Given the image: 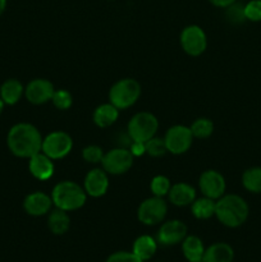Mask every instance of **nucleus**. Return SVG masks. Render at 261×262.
Segmentation results:
<instances>
[{"instance_id": "8", "label": "nucleus", "mask_w": 261, "mask_h": 262, "mask_svg": "<svg viewBox=\"0 0 261 262\" xmlns=\"http://www.w3.org/2000/svg\"><path fill=\"white\" fill-rule=\"evenodd\" d=\"M133 159L135 158L130 154L129 148L115 147L104 154L101 165L102 169L110 176H120L132 168Z\"/></svg>"}, {"instance_id": "23", "label": "nucleus", "mask_w": 261, "mask_h": 262, "mask_svg": "<svg viewBox=\"0 0 261 262\" xmlns=\"http://www.w3.org/2000/svg\"><path fill=\"white\" fill-rule=\"evenodd\" d=\"M48 227L50 232L55 235L66 234L71 227V217L68 212L64 210L55 209L49 214L48 217Z\"/></svg>"}, {"instance_id": "25", "label": "nucleus", "mask_w": 261, "mask_h": 262, "mask_svg": "<svg viewBox=\"0 0 261 262\" xmlns=\"http://www.w3.org/2000/svg\"><path fill=\"white\" fill-rule=\"evenodd\" d=\"M242 184L251 193H261V168L253 166L247 169L242 176Z\"/></svg>"}, {"instance_id": "16", "label": "nucleus", "mask_w": 261, "mask_h": 262, "mask_svg": "<svg viewBox=\"0 0 261 262\" xmlns=\"http://www.w3.org/2000/svg\"><path fill=\"white\" fill-rule=\"evenodd\" d=\"M28 170L33 178L38 179V181H49L54 176L55 165H54L53 159H50L42 151H40V152L30 158Z\"/></svg>"}, {"instance_id": "32", "label": "nucleus", "mask_w": 261, "mask_h": 262, "mask_svg": "<svg viewBox=\"0 0 261 262\" xmlns=\"http://www.w3.org/2000/svg\"><path fill=\"white\" fill-rule=\"evenodd\" d=\"M246 19L251 22L261 20V0H251L245 5Z\"/></svg>"}, {"instance_id": "24", "label": "nucleus", "mask_w": 261, "mask_h": 262, "mask_svg": "<svg viewBox=\"0 0 261 262\" xmlns=\"http://www.w3.org/2000/svg\"><path fill=\"white\" fill-rule=\"evenodd\" d=\"M215 204L216 201L209 197L196 199L191 205V212L196 219L207 220L215 215Z\"/></svg>"}, {"instance_id": "31", "label": "nucleus", "mask_w": 261, "mask_h": 262, "mask_svg": "<svg viewBox=\"0 0 261 262\" xmlns=\"http://www.w3.org/2000/svg\"><path fill=\"white\" fill-rule=\"evenodd\" d=\"M82 158L89 164H101L104 151L97 145H89L82 150Z\"/></svg>"}, {"instance_id": "12", "label": "nucleus", "mask_w": 261, "mask_h": 262, "mask_svg": "<svg viewBox=\"0 0 261 262\" xmlns=\"http://www.w3.org/2000/svg\"><path fill=\"white\" fill-rule=\"evenodd\" d=\"M55 89L49 79L35 78L25 87V96L33 105H42L51 101Z\"/></svg>"}, {"instance_id": "17", "label": "nucleus", "mask_w": 261, "mask_h": 262, "mask_svg": "<svg viewBox=\"0 0 261 262\" xmlns=\"http://www.w3.org/2000/svg\"><path fill=\"white\" fill-rule=\"evenodd\" d=\"M169 201L178 207H184L192 205V202L196 200V189L188 183L179 182L170 187V191L168 193Z\"/></svg>"}, {"instance_id": "29", "label": "nucleus", "mask_w": 261, "mask_h": 262, "mask_svg": "<svg viewBox=\"0 0 261 262\" xmlns=\"http://www.w3.org/2000/svg\"><path fill=\"white\" fill-rule=\"evenodd\" d=\"M51 102L58 110H68L73 104V97L71 92L67 90H55L51 97Z\"/></svg>"}, {"instance_id": "9", "label": "nucleus", "mask_w": 261, "mask_h": 262, "mask_svg": "<svg viewBox=\"0 0 261 262\" xmlns=\"http://www.w3.org/2000/svg\"><path fill=\"white\" fill-rule=\"evenodd\" d=\"M164 142H165L168 152L173 154V155H182L191 148L193 136H192L189 127L177 124L166 130L165 136H164Z\"/></svg>"}, {"instance_id": "3", "label": "nucleus", "mask_w": 261, "mask_h": 262, "mask_svg": "<svg viewBox=\"0 0 261 262\" xmlns=\"http://www.w3.org/2000/svg\"><path fill=\"white\" fill-rule=\"evenodd\" d=\"M50 196L54 206L67 212L81 209L87 201V193L83 187L73 181L59 182L54 186Z\"/></svg>"}, {"instance_id": "4", "label": "nucleus", "mask_w": 261, "mask_h": 262, "mask_svg": "<svg viewBox=\"0 0 261 262\" xmlns=\"http://www.w3.org/2000/svg\"><path fill=\"white\" fill-rule=\"evenodd\" d=\"M141 84L137 79L123 78L115 82L109 91V102L119 110L133 106L141 96Z\"/></svg>"}, {"instance_id": "6", "label": "nucleus", "mask_w": 261, "mask_h": 262, "mask_svg": "<svg viewBox=\"0 0 261 262\" xmlns=\"http://www.w3.org/2000/svg\"><path fill=\"white\" fill-rule=\"evenodd\" d=\"M166 214H168V205L163 197L158 196L143 200L137 209L138 222L148 227L160 224L161 222H164Z\"/></svg>"}, {"instance_id": "37", "label": "nucleus", "mask_w": 261, "mask_h": 262, "mask_svg": "<svg viewBox=\"0 0 261 262\" xmlns=\"http://www.w3.org/2000/svg\"><path fill=\"white\" fill-rule=\"evenodd\" d=\"M4 102H3V100H2V97H0V114H2V112H3V109H4Z\"/></svg>"}, {"instance_id": "30", "label": "nucleus", "mask_w": 261, "mask_h": 262, "mask_svg": "<svg viewBox=\"0 0 261 262\" xmlns=\"http://www.w3.org/2000/svg\"><path fill=\"white\" fill-rule=\"evenodd\" d=\"M145 145L146 154L150 155L151 158H161V156H164L168 152L165 142H164V138H159L155 136L151 140H148L147 142H145Z\"/></svg>"}, {"instance_id": "10", "label": "nucleus", "mask_w": 261, "mask_h": 262, "mask_svg": "<svg viewBox=\"0 0 261 262\" xmlns=\"http://www.w3.org/2000/svg\"><path fill=\"white\" fill-rule=\"evenodd\" d=\"M181 45L184 53L191 56H199L207 48V37L205 31L197 25H189L181 33Z\"/></svg>"}, {"instance_id": "35", "label": "nucleus", "mask_w": 261, "mask_h": 262, "mask_svg": "<svg viewBox=\"0 0 261 262\" xmlns=\"http://www.w3.org/2000/svg\"><path fill=\"white\" fill-rule=\"evenodd\" d=\"M209 2L217 8H227L232 5L233 3L237 2V0H209Z\"/></svg>"}, {"instance_id": "27", "label": "nucleus", "mask_w": 261, "mask_h": 262, "mask_svg": "<svg viewBox=\"0 0 261 262\" xmlns=\"http://www.w3.org/2000/svg\"><path fill=\"white\" fill-rule=\"evenodd\" d=\"M171 183L169 181L168 177L165 176H155L151 179L150 183V189L153 192L154 196L158 197H164L168 196L169 191H170Z\"/></svg>"}, {"instance_id": "21", "label": "nucleus", "mask_w": 261, "mask_h": 262, "mask_svg": "<svg viewBox=\"0 0 261 262\" xmlns=\"http://www.w3.org/2000/svg\"><path fill=\"white\" fill-rule=\"evenodd\" d=\"M25 95V87L18 79H7L0 86V97L5 105H15Z\"/></svg>"}, {"instance_id": "20", "label": "nucleus", "mask_w": 261, "mask_h": 262, "mask_svg": "<svg viewBox=\"0 0 261 262\" xmlns=\"http://www.w3.org/2000/svg\"><path fill=\"white\" fill-rule=\"evenodd\" d=\"M182 252L188 262H202L205 253L204 242L197 235H187L182 242Z\"/></svg>"}, {"instance_id": "36", "label": "nucleus", "mask_w": 261, "mask_h": 262, "mask_svg": "<svg viewBox=\"0 0 261 262\" xmlns=\"http://www.w3.org/2000/svg\"><path fill=\"white\" fill-rule=\"evenodd\" d=\"M5 8H7V0H0V15L4 13Z\"/></svg>"}, {"instance_id": "34", "label": "nucleus", "mask_w": 261, "mask_h": 262, "mask_svg": "<svg viewBox=\"0 0 261 262\" xmlns=\"http://www.w3.org/2000/svg\"><path fill=\"white\" fill-rule=\"evenodd\" d=\"M129 151L133 155V158H140L146 154V145L145 142H132L129 146Z\"/></svg>"}, {"instance_id": "33", "label": "nucleus", "mask_w": 261, "mask_h": 262, "mask_svg": "<svg viewBox=\"0 0 261 262\" xmlns=\"http://www.w3.org/2000/svg\"><path fill=\"white\" fill-rule=\"evenodd\" d=\"M105 262H143L137 257L133 252H127V251H119L107 257Z\"/></svg>"}, {"instance_id": "15", "label": "nucleus", "mask_w": 261, "mask_h": 262, "mask_svg": "<svg viewBox=\"0 0 261 262\" xmlns=\"http://www.w3.org/2000/svg\"><path fill=\"white\" fill-rule=\"evenodd\" d=\"M53 205L50 194L42 191L32 192L23 200V209L31 216H44L50 211Z\"/></svg>"}, {"instance_id": "26", "label": "nucleus", "mask_w": 261, "mask_h": 262, "mask_svg": "<svg viewBox=\"0 0 261 262\" xmlns=\"http://www.w3.org/2000/svg\"><path fill=\"white\" fill-rule=\"evenodd\" d=\"M193 138H209L214 132V123L209 118H197L189 127Z\"/></svg>"}, {"instance_id": "13", "label": "nucleus", "mask_w": 261, "mask_h": 262, "mask_svg": "<svg viewBox=\"0 0 261 262\" xmlns=\"http://www.w3.org/2000/svg\"><path fill=\"white\" fill-rule=\"evenodd\" d=\"M187 237V225L181 220H168L158 232V242L163 246H174L183 242Z\"/></svg>"}, {"instance_id": "14", "label": "nucleus", "mask_w": 261, "mask_h": 262, "mask_svg": "<svg viewBox=\"0 0 261 262\" xmlns=\"http://www.w3.org/2000/svg\"><path fill=\"white\" fill-rule=\"evenodd\" d=\"M83 188L87 196L94 197V199L102 197L109 188V174L104 169H91L84 177Z\"/></svg>"}, {"instance_id": "2", "label": "nucleus", "mask_w": 261, "mask_h": 262, "mask_svg": "<svg viewBox=\"0 0 261 262\" xmlns=\"http://www.w3.org/2000/svg\"><path fill=\"white\" fill-rule=\"evenodd\" d=\"M250 209L247 202L238 194H224L216 200L215 216L228 228H238L247 220Z\"/></svg>"}, {"instance_id": "19", "label": "nucleus", "mask_w": 261, "mask_h": 262, "mask_svg": "<svg viewBox=\"0 0 261 262\" xmlns=\"http://www.w3.org/2000/svg\"><path fill=\"white\" fill-rule=\"evenodd\" d=\"M120 110L115 107L112 102L101 104L95 109L92 119L99 128H107L114 124L119 118Z\"/></svg>"}, {"instance_id": "28", "label": "nucleus", "mask_w": 261, "mask_h": 262, "mask_svg": "<svg viewBox=\"0 0 261 262\" xmlns=\"http://www.w3.org/2000/svg\"><path fill=\"white\" fill-rule=\"evenodd\" d=\"M225 17H227V20L232 25H241L242 22L246 20L245 15V5L240 4V3H233L232 5L225 8Z\"/></svg>"}, {"instance_id": "5", "label": "nucleus", "mask_w": 261, "mask_h": 262, "mask_svg": "<svg viewBox=\"0 0 261 262\" xmlns=\"http://www.w3.org/2000/svg\"><path fill=\"white\" fill-rule=\"evenodd\" d=\"M159 129V120L148 112H140L128 122L127 132L132 142H147L155 137Z\"/></svg>"}, {"instance_id": "22", "label": "nucleus", "mask_w": 261, "mask_h": 262, "mask_svg": "<svg viewBox=\"0 0 261 262\" xmlns=\"http://www.w3.org/2000/svg\"><path fill=\"white\" fill-rule=\"evenodd\" d=\"M156 250H158V242L151 235H140L133 242L132 252L143 262L150 260L156 253Z\"/></svg>"}, {"instance_id": "7", "label": "nucleus", "mask_w": 261, "mask_h": 262, "mask_svg": "<svg viewBox=\"0 0 261 262\" xmlns=\"http://www.w3.org/2000/svg\"><path fill=\"white\" fill-rule=\"evenodd\" d=\"M73 148V140L64 130H54L42 140L41 151L53 160H60L69 155Z\"/></svg>"}, {"instance_id": "1", "label": "nucleus", "mask_w": 261, "mask_h": 262, "mask_svg": "<svg viewBox=\"0 0 261 262\" xmlns=\"http://www.w3.org/2000/svg\"><path fill=\"white\" fill-rule=\"evenodd\" d=\"M42 136L40 130L30 123H17L9 129L7 145L10 152L17 158L30 159L41 151Z\"/></svg>"}, {"instance_id": "11", "label": "nucleus", "mask_w": 261, "mask_h": 262, "mask_svg": "<svg viewBox=\"0 0 261 262\" xmlns=\"http://www.w3.org/2000/svg\"><path fill=\"white\" fill-rule=\"evenodd\" d=\"M199 187L205 197H209V199L216 201L220 197L224 196L227 183H225V178L222 173L214 170V169H209L200 176Z\"/></svg>"}, {"instance_id": "18", "label": "nucleus", "mask_w": 261, "mask_h": 262, "mask_svg": "<svg viewBox=\"0 0 261 262\" xmlns=\"http://www.w3.org/2000/svg\"><path fill=\"white\" fill-rule=\"evenodd\" d=\"M234 251L232 246L224 242H217L205 248L202 262H233Z\"/></svg>"}]
</instances>
